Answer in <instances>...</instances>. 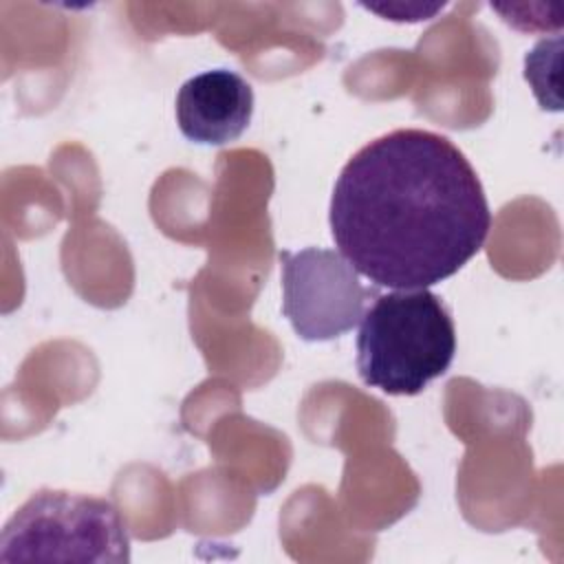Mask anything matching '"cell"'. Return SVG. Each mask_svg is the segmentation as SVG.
I'll list each match as a JSON object with an SVG mask.
<instances>
[{
	"label": "cell",
	"instance_id": "obj_3",
	"mask_svg": "<svg viewBox=\"0 0 564 564\" xmlns=\"http://www.w3.org/2000/svg\"><path fill=\"white\" fill-rule=\"evenodd\" d=\"M0 562H130V535L106 498L35 491L4 524Z\"/></svg>",
	"mask_w": 564,
	"mask_h": 564
},
{
	"label": "cell",
	"instance_id": "obj_1",
	"mask_svg": "<svg viewBox=\"0 0 564 564\" xmlns=\"http://www.w3.org/2000/svg\"><path fill=\"white\" fill-rule=\"evenodd\" d=\"M328 223L359 275L414 291L452 278L482 249L491 212L476 170L447 137L403 128L348 159Z\"/></svg>",
	"mask_w": 564,
	"mask_h": 564
},
{
	"label": "cell",
	"instance_id": "obj_5",
	"mask_svg": "<svg viewBox=\"0 0 564 564\" xmlns=\"http://www.w3.org/2000/svg\"><path fill=\"white\" fill-rule=\"evenodd\" d=\"M253 115L249 82L229 68H212L189 77L176 95V121L185 139L200 145L236 141Z\"/></svg>",
	"mask_w": 564,
	"mask_h": 564
},
{
	"label": "cell",
	"instance_id": "obj_2",
	"mask_svg": "<svg viewBox=\"0 0 564 564\" xmlns=\"http://www.w3.org/2000/svg\"><path fill=\"white\" fill-rule=\"evenodd\" d=\"M456 352V328L441 297L427 289L377 295L357 335V370L366 386L412 397L441 377Z\"/></svg>",
	"mask_w": 564,
	"mask_h": 564
},
{
	"label": "cell",
	"instance_id": "obj_4",
	"mask_svg": "<svg viewBox=\"0 0 564 564\" xmlns=\"http://www.w3.org/2000/svg\"><path fill=\"white\" fill-rule=\"evenodd\" d=\"M282 311L297 337L326 341L352 330L377 286H364L355 267L333 249L280 251Z\"/></svg>",
	"mask_w": 564,
	"mask_h": 564
}]
</instances>
